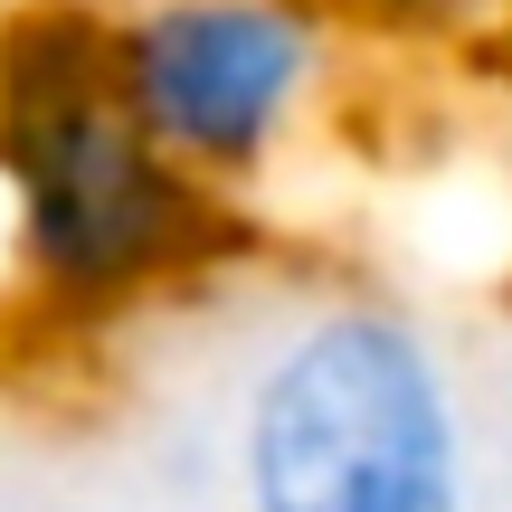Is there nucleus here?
<instances>
[{
  "label": "nucleus",
  "instance_id": "nucleus-1",
  "mask_svg": "<svg viewBox=\"0 0 512 512\" xmlns=\"http://www.w3.org/2000/svg\"><path fill=\"white\" fill-rule=\"evenodd\" d=\"M247 209L190 181L105 76V0L0 19V275L38 332L105 342L209 285Z\"/></svg>",
  "mask_w": 512,
  "mask_h": 512
},
{
  "label": "nucleus",
  "instance_id": "nucleus-3",
  "mask_svg": "<svg viewBox=\"0 0 512 512\" xmlns=\"http://www.w3.org/2000/svg\"><path fill=\"white\" fill-rule=\"evenodd\" d=\"M351 29L332 0H105L124 114L219 200H266L342 114Z\"/></svg>",
  "mask_w": 512,
  "mask_h": 512
},
{
  "label": "nucleus",
  "instance_id": "nucleus-4",
  "mask_svg": "<svg viewBox=\"0 0 512 512\" xmlns=\"http://www.w3.org/2000/svg\"><path fill=\"white\" fill-rule=\"evenodd\" d=\"M332 10L380 48H465V38L503 29L512 0H332Z\"/></svg>",
  "mask_w": 512,
  "mask_h": 512
},
{
  "label": "nucleus",
  "instance_id": "nucleus-2",
  "mask_svg": "<svg viewBox=\"0 0 512 512\" xmlns=\"http://www.w3.org/2000/svg\"><path fill=\"white\" fill-rule=\"evenodd\" d=\"M238 512H475V418L446 332L380 285L266 323L228 399Z\"/></svg>",
  "mask_w": 512,
  "mask_h": 512
}]
</instances>
